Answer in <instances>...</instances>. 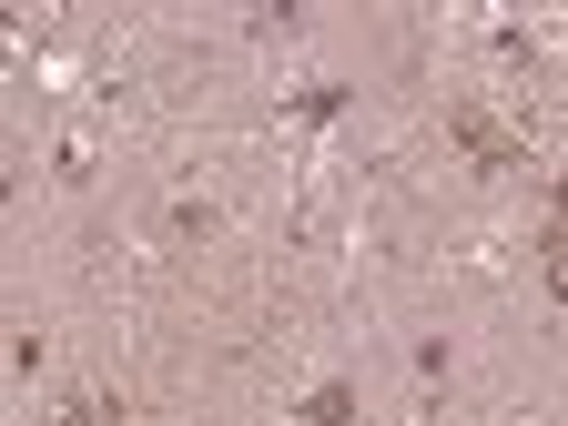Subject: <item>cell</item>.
Listing matches in <instances>:
<instances>
[{"instance_id": "2", "label": "cell", "mask_w": 568, "mask_h": 426, "mask_svg": "<svg viewBox=\"0 0 568 426\" xmlns=\"http://www.w3.org/2000/svg\"><path fill=\"white\" fill-rule=\"evenodd\" d=\"M345 112H355V92H345V82H305L295 102H284V122H295V142H325V132H335Z\"/></svg>"}, {"instance_id": "6", "label": "cell", "mask_w": 568, "mask_h": 426, "mask_svg": "<svg viewBox=\"0 0 568 426\" xmlns=\"http://www.w3.org/2000/svg\"><path fill=\"white\" fill-rule=\"evenodd\" d=\"M487 51H497V61H538V31H528V21H497Z\"/></svg>"}, {"instance_id": "4", "label": "cell", "mask_w": 568, "mask_h": 426, "mask_svg": "<svg viewBox=\"0 0 568 426\" xmlns=\"http://www.w3.org/2000/svg\"><path fill=\"white\" fill-rule=\"evenodd\" d=\"M163 234H183V244H203V234H224V213H213L203 193H183V203H163Z\"/></svg>"}, {"instance_id": "8", "label": "cell", "mask_w": 568, "mask_h": 426, "mask_svg": "<svg viewBox=\"0 0 568 426\" xmlns=\"http://www.w3.org/2000/svg\"><path fill=\"white\" fill-rule=\"evenodd\" d=\"M548 224H568V173H558V183H548Z\"/></svg>"}, {"instance_id": "5", "label": "cell", "mask_w": 568, "mask_h": 426, "mask_svg": "<svg viewBox=\"0 0 568 426\" xmlns=\"http://www.w3.org/2000/svg\"><path fill=\"white\" fill-rule=\"evenodd\" d=\"M457 366V335H416V386H447Z\"/></svg>"}, {"instance_id": "3", "label": "cell", "mask_w": 568, "mask_h": 426, "mask_svg": "<svg viewBox=\"0 0 568 426\" xmlns=\"http://www.w3.org/2000/svg\"><path fill=\"white\" fill-rule=\"evenodd\" d=\"M355 406H366V396H355V376H325V386L295 396V426H355Z\"/></svg>"}, {"instance_id": "1", "label": "cell", "mask_w": 568, "mask_h": 426, "mask_svg": "<svg viewBox=\"0 0 568 426\" xmlns=\"http://www.w3.org/2000/svg\"><path fill=\"white\" fill-rule=\"evenodd\" d=\"M447 132H457V153L477 163V183L518 173V132H497V122H487V102H447Z\"/></svg>"}, {"instance_id": "7", "label": "cell", "mask_w": 568, "mask_h": 426, "mask_svg": "<svg viewBox=\"0 0 568 426\" xmlns=\"http://www.w3.org/2000/svg\"><path fill=\"white\" fill-rule=\"evenodd\" d=\"M41 366H51V335L21 325V335H11V376H41Z\"/></svg>"}]
</instances>
